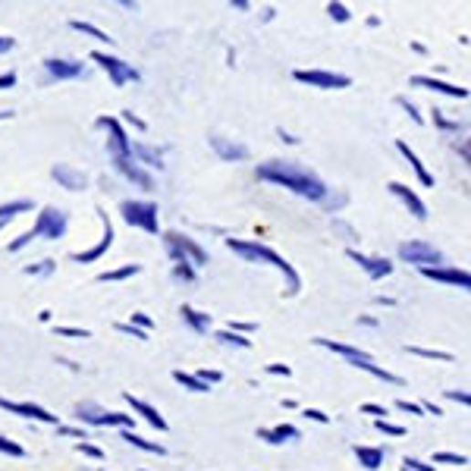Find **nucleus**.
Segmentation results:
<instances>
[{
	"label": "nucleus",
	"instance_id": "72a5a7b5",
	"mask_svg": "<svg viewBox=\"0 0 471 471\" xmlns=\"http://www.w3.org/2000/svg\"><path fill=\"white\" fill-rule=\"evenodd\" d=\"M217 340L224 346H236V349H252V340L242 337V333H233V330H217Z\"/></svg>",
	"mask_w": 471,
	"mask_h": 471
},
{
	"label": "nucleus",
	"instance_id": "dca6fc26",
	"mask_svg": "<svg viewBox=\"0 0 471 471\" xmlns=\"http://www.w3.org/2000/svg\"><path fill=\"white\" fill-rule=\"evenodd\" d=\"M387 189H390V195H392V198H399V202H403L405 208H409L412 217H415V220H427V204L421 202L415 189H409V185H405V183H396V180L387 183Z\"/></svg>",
	"mask_w": 471,
	"mask_h": 471
},
{
	"label": "nucleus",
	"instance_id": "f8f14e48",
	"mask_svg": "<svg viewBox=\"0 0 471 471\" xmlns=\"http://www.w3.org/2000/svg\"><path fill=\"white\" fill-rule=\"evenodd\" d=\"M346 258L355 261L361 270L371 277V280H383V277L392 274V261L390 258H377V255H365L359 248H346Z\"/></svg>",
	"mask_w": 471,
	"mask_h": 471
},
{
	"label": "nucleus",
	"instance_id": "79ce46f5",
	"mask_svg": "<svg viewBox=\"0 0 471 471\" xmlns=\"http://www.w3.org/2000/svg\"><path fill=\"white\" fill-rule=\"evenodd\" d=\"M57 337H76V340H89L91 330H85V327H57Z\"/></svg>",
	"mask_w": 471,
	"mask_h": 471
},
{
	"label": "nucleus",
	"instance_id": "09e8293b",
	"mask_svg": "<svg viewBox=\"0 0 471 471\" xmlns=\"http://www.w3.org/2000/svg\"><path fill=\"white\" fill-rule=\"evenodd\" d=\"M403 468H409V471H437V468H434V466H427V462H421V459H412V455H409V459L403 462Z\"/></svg>",
	"mask_w": 471,
	"mask_h": 471
},
{
	"label": "nucleus",
	"instance_id": "5701e85b",
	"mask_svg": "<svg viewBox=\"0 0 471 471\" xmlns=\"http://www.w3.org/2000/svg\"><path fill=\"white\" fill-rule=\"evenodd\" d=\"M132 157L141 163V167H157L163 170V152L154 145H145V141H132Z\"/></svg>",
	"mask_w": 471,
	"mask_h": 471
},
{
	"label": "nucleus",
	"instance_id": "9d476101",
	"mask_svg": "<svg viewBox=\"0 0 471 471\" xmlns=\"http://www.w3.org/2000/svg\"><path fill=\"white\" fill-rule=\"evenodd\" d=\"M110 163H113V170H117L120 176H126L132 185H139V189H145V192H152L154 189V176L148 173L145 167H141L139 161L130 154V157H110Z\"/></svg>",
	"mask_w": 471,
	"mask_h": 471
},
{
	"label": "nucleus",
	"instance_id": "680f3d73",
	"mask_svg": "<svg viewBox=\"0 0 471 471\" xmlns=\"http://www.w3.org/2000/svg\"><path fill=\"white\" fill-rule=\"evenodd\" d=\"M230 6H233V10H242V13L252 10V4H248V0H230Z\"/></svg>",
	"mask_w": 471,
	"mask_h": 471
},
{
	"label": "nucleus",
	"instance_id": "4468645a",
	"mask_svg": "<svg viewBox=\"0 0 471 471\" xmlns=\"http://www.w3.org/2000/svg\"><path fill=\"white\" fill-rule=\"evenodd\" d=\"M41 67H45L47 78H54V82H69V78L85 76V63L67 60V57H47V60L41 63Z\"/></svg>",
	"mask_w": 471,
	"mask_h": 471
},
{
	"label": "nucleus",
	"instance_id": "603ef678",
	"mask_svg": "<svg viewBox=\"0 0 471 471\" xmlns=\"http://www.w3.org/2000/svg\"><path fill=\"white\" fill-rule=\"evenodd\" d=\"M76 449H78V453H85V455H91V459H104V449H98V446L85 444V440H82V444H78Z\"/></svg>",
	"mask_w": 471,
	"mask_h": 471
},
{
	"label": "nucleus",
	"instance_id": "a18cd8bd",
	"mask_svg": "<svg viewBox=\"0 0 471 471\" xmlns=\"http://www.w3.org/2000/svg\"><path fill=\"white\" fill-rule=\"evenodd\" d=\"M374 427H377L381 434H390V437H403V434H405V427L390 424V421H374Z\"/></svg>",
	"mask_w": 471,
	"mask_h": 471
},
{
	"label": "nucleus",
	"instance_id": "864d4df0",
	"mask_svg": "<svg viewBox=\"0 0 471 471\" xmlns=\"http://www.w3.org/2000/svg\"><path fill=\"white\" fill-rule=\"evenodd\" d=\"M396 409H399V412H409V415H424V412H421V405H415V403H405V399H399Z\"/></svg>",
	"mask_w": 471,
	"mask_h": 471
},
{
	"label": "nucleus",
	"instance_id": "6ab92c4d",
	"mask_svg": "<svg viewBox=\"0 0 471 471\" xmlns=\"http://www.w3.org/2000/svg\"><path fill=\"white\" fill-rule=\"evenodd\" d=\"M98 214H101V224H104V239L98 242L95 248H89V252H73V255H69V261H73V264H91V261H98L107 252V248L113 246V224H110V217L104 214V208H98Z\"/></svg>",
	"mask_w": 471,
	"mask_h": 471
},
{
	"label": "nucleus",
	"instance_id": "8fccbe9b",
	"mask_svg": "<svg viewBox=\"0 0 471 471\" xmlns=\"http://www.w3.org/2000/svg\"><path fill=\"white\" fill-rule=\"evenodd\" d=\"M446 399H453V403H459V405H471V396L466 390H446Z\"/></svg>",
	"mask_w": 471,
	"mask_h": 471
},
{
	"label": "nucleus",
	"instance_id": "20e7f679",
	"mask_svg": "<svg viewBox=\"0 0 471 471\" xmlns=\"http://www.w3.org/2000/svg\"><path fill=\"white\" fill-rule=\"evenodd\" d=\"M69 230V214L63 211V208H54V204H47V208H41V214L35 217V226L32 230H26L28 233V239H63Z\"/></svg>",
	"mask_w": 471,
	"mask_h": 471
},
{
	"label": "nucleus",
	"instance_id": "423d86ee",
	"mask_svg": "<svg viewBox=\"0 0 471 471\" xmlns=\"http://www.w3.org/2000/svg\"><path fill=\"white\" fill-rule=\"evenodd\" d=\"M76 418L89 427H120V431H132L135 415H123V412H104L95 403L76 405Z\"/></svg>",
	"mask_w": 471,
	"mask_h": 471
},
{
	"label": "nucleus",
	"instance_id": "f03ea898",
	"mask_svg": "<svg viewBox=\"0 0 471 471\" xmlns=\"http://www.w3.org/2000/svg\"><path fill=\"white\" fill-rule=\"evenodd\" d=\"M226 248H230L233 255H239L242 261L248 264H267V267L280 270L283 280H287V292L289 296H298V289H302V277H298V270L292 267V264L283 258V255H277L270 246H264V242H255V239H226Z\"/></svg>",
	"mask_w": 471,
	"mask_h": 471
},
{
	"label": "nucleus",
	"instance_id": "bf43d9fd",
	"mask_svg": "<svg viewBox=\"0 0 471 471\" xmlns=\"http://www.w3.org/2000/svg\"><path fill=\"white\" fill-rule=\"evenodd\" d=\"M267 374H283V377H289L292 371H289V365H280V361H274V365H267Z\"/></svg>",
	"mask_w": 471,
	"mask_h": 471
},
{
	"label": "nucleus",
	"instance_id": "052dcab7",
	"mask_svg": "<svg viewBox=\"0 0 471 471\" xmlns=\"http://www.w3.org/2000/svg\"><path fill=\"white\" fill-rule=\"evenodd\" d=\"M455 152L462 154V161L468 163V139H462V141H455Z\"/></svg>",
	"mask_w": 471,
	"mask_h": 471
},
{
	"label": "nucleus",
	"instance_id": "2f4dec72",
	"mask_svg": "<svg viewBox=\"0 0 471 471\" xmlns=\"http://www.w3.org/2000/svg\"><path fill=\"white\" fill-rule=\"evenodd\" d=\"M409 355H418V359H434V361H455L453 352H440V349H421V346H405Z\"/></svg>",
	"mask_w": 471,
	"mask_h": 471
},
{
	"label": "nucleus",
	"instance_id": "6e6d98bb",
	"mask_svg": "<svg viewBox=\"0 0 471 471\" xmlns=\"http://www.w3.org/2000/svg\"><path fill=\"white\" fill-rule=\"evenodd\" d=\"M13 47H16V38H10V35H0V54H10Z\"/></svg>",
	"mask_w": 471,
	"mask_h": 471
},
{
	"label": "nucleus",
	"instance_id": "cd10ccee",
	"mask_svg": "<svg viewBox=\"0 0 471 471\" xmlns=\"http://www.w3.org/2000/svg\"><path fill=\"white\" fill-rule=\"evenodd\" d=\"M141 274V264H123L117 270H104L98 274V283H120V280H130V277H139Z\"/></svg>",
	"mask_w": 471,
	"mask_h": 471
},
{
	"label": "nucleus",
	"instance_id": "58836bf2",
	"mask_svg": "<svg viewBox=\"0 0 471 471\" xmlns=\"http://www.w3.org/2000/svg\"><path fill=\"white\" fill-rule=\"evenodd\" d=\"M113 330H117V333H123V337L139 340V342H148V333H145V330H139V327H132L130 320H126V324H113Z\"/></svg>",
	"mask_w": 471,
	"mask_h": 471
},
{
	"label": "nucleus",
	"instance_id": "f704fd0d",
	"mask_svg": "<svg viewBox=\"0 0 471 471\" xmlns=\"http://www.w3.org/2000/svg\"><path fill=\"white\" fill-rule=\"evenodd\" d=\"M54 270H57V261L45 258V261H38V264H28V267H23V274H28V277H51Z\"/></svg>",
	"mask_w": 471,
	"mask_h": 471
},
{
	"label": "nucleus",
	"instance_id": "9b49d317",
	"mask_svg": "<svg viewBox=\"0 0 471 471\" xmlns=\"http://www.w3.org/2000/svg\"><path fill=\"white\" fill-rule=\"evenodd\" d=\"M421 277L434 283H446V287H459L471 289V274L466 267H449V264H440V267H421Z\"/></svg>",
	"mask_w": 471,
	"mask_h": 471
},
{
	"label": "nucleus",
	"instance_id": "ddd939ff",
	"mask_svg": "<svg viewBox=\"0 0 471 471\" xmlns=\"http://www.w3.org/2000/svg\"><path fill=\"white\" fill-rule=\"evenodd\" d=\"M0 409H4V412H13V415H19V418H32V421H41V424L60 427V421H57V415H51V412H47L45 405H35V403H13V399H4V396H0Z\"/></svg>",
	"mask_w": 471,
	"mask_h": 471
},
{
	"label": "nucleus",
	"instance_id": "0eeeda50",
	"mask_svg": "<svg viewBox=\"0 0 471 471\" xmlns=\"http://www.w3.org/2000/svg\"><path fill=\"white\" fill-rule=\"evenodd\" d=\"M399 258H403L405 264H415V267H440L446 258L444 252H440L437 246H431V242L424 239H409L399 246Z\"/></svg>",
	"mask_w": 471,
	"mask_h": 471
},
{
	"label": "nucleus",
	"instance_id": "49530a36",
	"mask_svg": "<svg viewBox=\"0 0 471 471\" xmlns=\"http://www.w3.org/2000/svg\"><path fill=\"white\" fill-rule=\"evenodd\" d=\"M195 377H198V381H202V383H208V387H214V383L224 381V374H220V371H208V368H202Z\"/></svg>",
	"mask_w": 471,
	"mask_h": 471
},
{
	"label": "nucleus",
	"instance_id": "c03bdc74",
	"mask_svg": "<svg viewBox=\"0 0 471 471\" xmlns=\"http://www.w3.org/2000/svg\"><path fill=\"white\" fill-rule=\"evenodd\" d=\"M361 412H365V415H374L377 421H387V405H377V403H365L361 405Z\"/></svg>",
	"mask_w": 471,
	"mask_h": 471
},
{
	"label": "nucleus",
	"instance_id": "13d9d810",
	"mask_svg": "<svg viewBox=\"0 0 471 471\" xmlns=\"http://www.w3.org/2000/svg\"><path fill=\"white\" fill-rule=\"evenodd\" d=\"M16 85V73H0V91Z\"/></svg>",
	"mask_w": 471,
	"mask_h": 471
},
{
	"label": "nucleus",
	"instance_id": "473e14b6",
	"mask_svg": "<svg viewBox=\"0 0 471 471\" xmlns=\"http://www.w3.org/2000/svg\"><path fill=\"white\" fill-rule=\"evenodd\" d=\"M431 113H434V123H437L444 132H455V135L466 132V123H459V120H446V117H444V110H437V107H434Z\"/></svg>",
	"mask_w": 471,
	"mask_h": 471
},
{
	"label": "nucleus",
	"instance_id": "ea45409f",
	"mask_svg": "<svg viewBox=\"0 0 471 471\" xmlns=\"http://www.w3.org/2000/svg\"><path fill=\"white\" fill-rule=\"evenodd\" d=\"M396 104L403 107L405 113H409V117H412V123H415V126H424V117H421V113H418V107L412 104L409 98H403V95H399V98H396Z\"/></svg>",
	"mask_w": 471,
	"mask_h": 471
},
{
	"label": "nucleus",
	"instance_id": "f3484780",
	"mask_svg": "<svg viewBox=\"0 0 471 471\" xmlns=\"http://www.w3.org/2000/svg\"><path fill=\"white\" fill-rule=\"evenodd\" d=\"M412 85H415V89L437 91V95H446V98H453V101H468V89H462V85H449V82H444V78L412 76Z\"/></svg>",
	"mask_w": 471,
	"mask_h": 471
},
{
	"label": "nucleus",
	"instance_id": "c756f323",
	"mask_svg": "<svg viewBox=\"0 0 471 471\" xmlns=\"http://www.w3.org/2000/svg\"><path fill=\"white\" fill-rule=\"evenodd\" d=\"M69 28H73V32L89 35V38H95V41H104V45H113V38L104 32V28H98V26H91V23H82V19H69Z\"/></svg>",
	"mask_w": 471,
	"mask_h": 471
},
{
	"label": "nucleus",
	"instance_id": "39448f33",
	"mask_svg": "<svg viewBox=\"0 0 471 471\" xmlns=\"http://www.w3.org/2000/svg\"><path fill=\"white\" fill-rule=\"evenodd\" d=\"M120 214H123V220L135 230H145L157 236L161 233V220H157V204L154 202H139V198H126L123 204H120Z\"/></svg>",
	"mask_w": 471,
	"mask_h": 471
},
{
	"label": "nucleus",
	"instance_id": "0e129e2a",
	"mask_svg": "<svg viewBox=\"0 0 471 471\" xmlns=\"http://www.w3.org/2000/svg\"><path fill=\"white\" fill-rule=\"evenodd\" d=\"M374 302H377V305H396V298H390V296H377Z\"/></svg>",
	"mask_w": 471,
	"mask_h": 471
},
{
	"label": "nucleus",
	"instance_id": "7ed1b4c3",
	"mask_svg": "<svg viewBox=\"0 0 471 471\" xmlns=\"http://www.w3.org/2000/svg\"><path fill=\"white\" fill-rule=\"evenodd\" d=\"M163 248H167V255L173 264H192L195 270L208 264V252L185 233H176V230L163 233Z\"/></svg>",
	"mask_w": 471,
	"mask_h": 471
},
{
	"label": "nucleus",
	"instance_id": "69168bd1",
	"mask_svg": "<svg viewBox=\"0 0 471 471\" xmlns=\"http://www.w3.org/2000/svg\"><path fill=\"white\" fill-rule=\"evenodd\" d=\"M4 117H10V110H4V113H0V120H4Z\"/></svg>",
	"mask_w": 471,
	"mask_h": 471
},
{
	"label": "nucleus",
	"instance_id": "e2e57ef3",
	"mask_svg": "<svg viewBox=\"0 0 471 471\" xmlns=\"http://www.w3.org/2000/svg\"><path fill=\"white\" fill-rule=\"evenodd\" d=\"M277 135H280V139L287 141V145H298V139H296V135H289V132H283V130H277Z\"/></svg>",
	"mask_w": 471,
	"mask_h": 471
},
{
	"label": "nucleus",
	"instance_id": "2eb2a0df",
	"mask_svg": "<svg viewBox=\"0 0 471 471\" xmlns=\"http://www.w3.org/2000/svg\"><path fill=\"white\" fill-rule=\"evenodd\" d=\"M208 145L214 148V154L220 157V161H226V163H239V161H248V145H242V141H236V139H224V135H211L208 139Z\"/></svg>",
	"mask_w": 471,
	"mask_h": 471
},
{
	"label": "nucleus",
	"instance_id": "5fc2aeb1",
	"mask_svg": "<svg viewBox=\"0 0 471 471\" xmlns=\"http://www.w3.org/2000/svg\"><path fill=\"white\" fill-rule=\"evenodd\" d=\"M57 431H60L63 437H78V440H85V427H57Z\"/></svg>",
	"mask_w": 471,
	"mask_h": 471
},
{
	"label": "nucleus",
	"instance_id": "7c9ffc66",
	"mask_svg": "<svg viewBox=\"0 0 471 471\" xmlns=\"http://www.w3.org/2000/svg\"><path fill=\"white\" fill-rule=\"evenodd\" d=\"M173 381L180 383V387L189 390V392H211L208 383H202L195 374H185V371H173Z\"/></svg>",
	"mask_w": 471,
	"mask_h": 471
},
{
	"label": "nucleus",
	"instance_id": "3c124183",
	"mask_svg": "<svg viewBox=\"0 0 471 471\" xmlns=\"http://www.w3.org/2000/svg\"><path fill=\"white\" fill-rule=\"evenodd\" d=\"M302 415L309 418V421H318V424H330V415H324L320 409H305Z\"/></svg>",
	"mask_w": 471,
	"mask_h": 471
},
{
	"label": "nucleus",
	"instance_id": "37998d69",
	"mask_svg": "<svg viewBox=\"0 0 471 471\" xmlns=\"http://www.w3.org/2000/svg\"><path fill=\"white\" fill-rule=\"evenodd\" d=\"M120 120H123V123H130L132 130H139V132H145V130H148V123H145V120H141V117H135L132 110H123V113H120Z\"/></svg>",
	"mask_w": 471,
	"mask_h": 471
},
{
	"label": "nucleus",
	"instance_id": "6e6552de",
	"mask_svg": "<svg viewBox=\"0 0 471 471\" xmlns=\"http://www.w3.org/2000/svg\"><path fill=\"white\" fill-rule=\"evenodd\" d=\"M91 60L98 63V67L104 69L107 76H110V82L117 85V89H123V85H130V82H139V69L132 67V63H126V60H120V57H113V54H107V51H91Z\"/></svg>",
	"mask_w": 471,
	"mask_h": 471
},
{
	"label": "nucleus",
	"instance_id": "f257e3e1",
	"mask_svg": "<svg viewBox=\"0 0 471 471\" xmlns=\"http://www.w3.org/2000/svg\"><path fill=\"white\" fill-rule=\"evenodd\" d=\"M255 176H258L261 183L283 185V189H289L292 195L309 198V202H318V204H324L327 195H330L327 183L320 180V176L314 173V170L302 167V163H296V161H267V163H258Z\"/></svg>",
	"mask_w": 471,
	"mask_h": 471
},
{
	"label": "nucleus",
	"instance_id": "1a4fd4ad",
	"mask_svg": "<svg viewBox=\"0 0 471 471\" xmlns=\"http://www.w3.org/2000/svg\"><path fill=\"white\" fill-rule=\"evenodd\" d=\"M292 78L309 85V89H324V91H340V89H349V85H352V78L346 73H327V69H296Z\"/></svg>",
	"mask_w": 471,
	"mask_h": 471
},
{
	"label": "nucleus",
	"instance_id": "c85d7f7f",
	"mask_svg": "<svg viewBox=\"0 0 471 471\" xmlns=\"http://www.w3.org/2000/svg\"><path fill=\"white\" fill-rule=\"evenodd\" d=\"M120 437H123L130 446L141 449V453H152V455H163V453H167V449H163L161 444H152V440L139 437V434H135V431H123V434H120Z\"/></svg>",
	"mask_w": 471,
	"mask_h": 471
},
{
	"label": "nucleus",
	"instance_id": "bb28decb",
	"mask_svg": "<svg viewBox=\"0 0 471 471\" xmlns=\"http://www.w3.org/2000/svg\"><path fill=\"white\" fill-rule=\"evenodd\" d=\"M352 453H355V459H359V466L368 471H377L383 466V459H387V453H383L381 446H355Z\"/></svg>",
	"mask_w": 471,
	"mask_h": 471
},
{
	"label": "nucleus",
	"instance_id": "4d7b16f0",
	"mask_svg": "<svg viewBox=\"0 0 471 471\" xmlns=\"http://www.w3.org/2000/svg\"><path fill=\"white\" fill-rule=\"evenodd\" d=\"M421 412H431L434 418H440V415H444V409H440V405H434L431 399H424V403H421Z\"/></svg>",
	"mask_w": 471,
	"mask_h": 471
},
{
	"label": "nucleus",
	"instance_id": "aec40b11",
	"mask_svg": "<svg viewBox=\"0 0 471 471\" xmlns=\"http://www.w3.org/2000/svg\"><path fill=\"white\" fill-rule=\"evenodd\" d=\"M123 399L130 403V409L135 412V415H141L148 421V424L154 427V431H161V434H167L170 431V424H167V418L161 415V412L154 409L152 403H145V399H139V396H132V392H123Z\"/></svg>",
	"mask_w": 471,
	"mask_h": 471
},
{
	"label": "nucleus",
	"instance_id": "393cba45",
	"mask_svg": "<svg viewBox=\"0 0 471 471\" xmlns=\"http://www.w3.org/2000/svg\"><path fill=\"white\" fill-rule=\"evenodd\" d=\"M28 211H35L32 198H13V202L0 204V230H4V226L10 224V220H16L19 214H28Z\"/></svg>",
	"mask_w": 471,
	"mask_h": 471
},
{
	"label": "nucleus",
	"instance_id": "4be33fe9",
	"mask_svg": "<svg viewBox=\"0 0 471 471\" xmlns=\"http://www.w3.org/2000/svg\"><path fill=\"white\" fill-rule=\"evenodd\" d=\"M396 152L403 154L405 161L412 163V170H415L418 183L424 185V189H434V173H431V170L424 167V163H421V157H418L415 152H412V148H409V141H405V139H396Z\"/></svg>",
	"mask_w": 471,
	"mask_h": 471
},
{
	"label": "nucleus",
	"instance_id": "de8ad7c7",
	"mask_svg": "<svg viewBox=\"0 0 471 471\" xmlns=\"http://www.w3.org/2000/svg\"><path fill=\"white\" fill-rule=\"evenodd\" d=\"M130 324H132V327H139V330H145V333L152 330V318H148L145 311H135L132 318H130Z\"/></svg>",
	"mask_w": 471,
	"mask_h": 471
},
{
	"label": "nucleus",
	"instance_id": "a878e982",
	"mask_svg": "<svg viewBox=\"0 0 471 471\" xmlns=\"http://www.w3.org/2000/svg\"><path fill=\"white\" fill-rule=\"evenodd\" d=\"M180 314H183V320H185V324H189L192 330L198 333V337H204V333L211 330V324H214V320H211V314H204V311L192 309V305H183Z\"/></svg>",
	"mask_w": 471,
	"mask_h": 471
},
{
	"label": "nucleus",
	"instance_id": "a211bd4d",
	"mask_svg": "<svg viewBox=\"0 0 471 471\" xmlns=\"http://www.w3.org/2000/svg\"><path fill=\"white\" fill-rule=\"evenodd\" d=\"M51 176L60 183V189H67V192H85V189H89V173L69 167V163H54Z\"/></svg>",
	"mask_w": 471,
	"mask_h": 471
},
{
	"label": "nucleus",
	"instance_id": "e433bc0d",
	"mask_svg": "<svg viewBox=\"0 0 471 471\" xmlns=\"http://www.w3.org/2000/svg\"><path fill=\"white\" fill-rule=\"evenodd\" d=\"M327 13H330V19H337V23H349V19H352L349 6L340 4V0H330V4H327Z\"/></svg>",
	"mask_w": 471,
	"mask_h": 471
},
{
	"label": "nucleus",
	"instance_id": "c9c22d12",
	"mask_svg": "<svg viewBox=\"0 0 471 471\" xmlns=\"http://www.w3.org/2000/svg\"><path fill=\"white\" fill-rule=\"evenodd\" d=\"M466 455H459V453H434V462L431 466L437 468V466H466Z\"/></svg>",
	"mask_w": 471,
	"mask_h": 471
},
{
	"label": "nucleus",
	"instance_id": "338daca9",
	"mask_svg": "<svg viewBox=\"0 0 471 471\" xmlns=\"http://www.w3.org/2000/svg\"><path fill=\"white\" fill-rule=\"evenodd\" d=\"M403 471H409V468H403Z\"/></svg>",
	"mask_w": 471,
	"mask_h": 471
},
{
	"label": "nucleus",
	"instance_id": "b1692460",
	"mask_svg": "<svg viewBox=\"0 0 471 471\" xmlns=\"http://www.w3.org/2000/svg\"><path fill=\"white\" fill-rule=\"evenodd\" d=\"M258 437L274 446H280V444H287V440H298L302 434H298V427H292V424H277V427H261Z\"/></svg>",
	"mask_w": 471,
	"mask_h": 471
},
{
	"label": "nucleus",
	"instance_id": "4c0bfd02",
	"mask_svg": "<svg viewBox=\"0 0 471 471\" xmlns=\"http://www.w3.org/2000/svg\"><path fill=\"white\" fill-rule=\"evenodd\" d=\"M173 280L195 283V280H198V270L192 267V264H173Z\"/></svg>",
	"mask_w": 471,
	"mask_h": 471
},
{
	"label": "nucleus",
	"instance_id": "412c9836",
	"mask_svg": "<svg viewBox=\"0 0 471 471\" xmlns=\"http://www.w3.org/2000/svg\"><path fill=\"white\" fill-rule=\"evenodd\" d=\"M314 346H320V349H330V352H337L342 355V359L349 361L352 368H359L361 361H371V355L368 352H361V349H355V346H346V342H337V340H324V337H314L311 340Z\"/></svg>",
	"mask_w": 471,
	"mask_h": 471
},
{
	"label": "nucleus",
	"instance_id": "a19ab883",
	"mask_svg": "<svg viewBox=\"0 0 471 471\" xmlns=\"http://www.w3.org/2000/svg\"><path fill=\"white\" fill-rule=\"evenodd\" d=\"M0 453H4V455H13V459H23V455H26V449L19 446V444H13V440L0 437Z\"/></svg>",
	"mask_w": 471,
	"mask_h": 471
}]
</instances>
